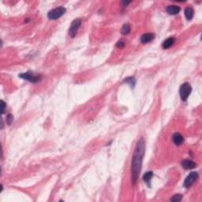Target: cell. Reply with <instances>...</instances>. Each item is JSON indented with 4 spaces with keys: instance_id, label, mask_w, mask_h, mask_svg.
I'll return each mask as SVG.
<instances>
[{
    "instance_id": "obj_18",
    "label": "cell",
    "mask_w": 202,
    "mask_h": 202,
    "mask_svg": "<svg viewBox=\"0 0 202 202\" xmlns=\"http://www.w3.org/2000/svg\"><path fill=\"white\" fill-rule=\"evenodd\" d=\"M116 46L118 47V48H123V47L125 46V43L123 41H119L116 44Z\"/></svg>"
},
{
    "instance_id": "obj_13",
    "label": "cell",
    "mask_w": 202,
    "mask_h": 202,
    "mask_svg": "<svg viewBox=\"0 0 202 202\" xmlns=\"http://www.w3.org/2000/svg\"><path fill=\"white\" fill-rule=\"evenodd\" d=\"M152 176H153V173L152 172H146L143 176V180L144 182H145V183H147L149 186H150V181H151Z\"/></svg>"
},
{
    "instance_id": "obj_9",
    "label": "cell",
    "mask_w": 202,
    "mask_h": 202,
    "mask_svg": "<svg viewBox=\"0 0 202 202\" xmlns=\"http://www.w3.org/2000/svg\"><path fill=\"white\" fill-rule=\"evenodd\" d=\"M154 38H155V35L153 33H145L141 36V42L142 44H147V43L151 42L152 40H153Z\"/></svg>"
},
{
    "instance_id": "obj_5",
    "label": "cell",
    "mask_w": 202,
    "mask_h": 202,
    "mask_svg": "<svg viewBox=\"0 0 202 202\" xmlns=\"http://www.w3.org/2000/svg\"><path fill=\"white\" fill-rule=\"evenodd\" d=\"M81 25V20L80 18H77V19H75L74 21H73L71 27H70V29H69V35L71 36V37L74 38L76 36Z\"/></svg>"
},
{
    "instance_id": "obj_19",
    "label": "cell",
    "mask_w": 202,
    "mask_h": 202,
    "mask_svg": "<svg viewBox=\"0 0 202 202\" xmlns=\"http://www.w3.org/2000/svg\"><path fill=\"white\" fill-rule=\"evenodd\" d=\"M1 103H2V114H3L5 113V110H6V107H7V105H6V103H4V101H1Z\"/></svg>"
},
{
    "instance_id": "obj_10",
    "label": "cell",
    "mask_w": 202,
    "mask_h": 202,
    "mask_svg": "<svg viewBox=\"0 0 202 202\" xmlns=\"http://www.w3.org/2000/svg\"><path fill=\"white\" fill-rule=\"evenodd\" d=\"M181 9L179 7L175 6V5H172V6H168L167 7V12L171 15H176L180 12Z\"/></svg>"
},
{
    "instance_id": "obj_11",
    "label": "cell",
    "mask_w": 202,
    "mask_h": 202,
    "mask_svg": "<svg viewBox=\"0 0 202 202\" xmlns=\"http://www.w3.org/2000/svg\"><path fill=\"white\" fill-rule=\"evenodd\" d=\"M175 38L169 37L168 39H167V40H165V41L163 43V45H162L163 48H164V49L170 48H171V47H172V45L175 44Z\"/></svg>"
},
{
    "instance_id": "obj_14",
    "label": "cell",
    "mask_w": 202,
    "mask_h": 202,
    "mask_svg": "<svg viewBox=\"0 0 202 202\" xmlns=\"http://www.w3.org/2000/svg\"><path fill=\"white\" fill-rule=\"evenodd\" d=\"M124 82H125V83H127L128 85H130V87L133 88H134V86L136 85V79H135L134 77H127V78L124 81Z\"/></svg>"
},
{
    "instance_id": "obj_7",
    "label": "cell",
    "mask_w": 202,
    "mask_h": 202,
    "mask_svg": "<svg viewBox=\"0 0 202 202\" xmlns=\"http://www.w3.org/2000/svg\"><path fill=\"white\" fill-rule=\"evenodd\" d=\"M172 140H173L174 144L175 145H182L184 142V137L181 135L179 133H175V134H173L172 136Z\"/></svg>"
},
{
    "instance_id": "obj_12",
    "label": "cell",
    "mask_w": 202,
    "mask_h": 202,
    "mask_svg": "<svg viewBox=\"0 0 202 202\" xmlns=\"http://www.w3.org/2000/svg\"><path fill=\"white\" fill-rule=\"evenodd\" d=\"M193 14H194V11H193V8H191V7H187V8H186V10H185V16H186L187 20H192Z\"/></svg>"
},
{
    "instance_id": "obj_1",
    "label": "cell",
    "mask_w": 202,
    "mask_h": 202,
    "mask_svg": "<svg viewBox=\"0 0 202 202\" xmlns=\"http://www.w3.org/2000/svg\"><path fill=\"white\" fill-rule=\"evenodd\" d=\"M145 140L141 137L139 139L136 145V149L134 150V156L132 158L131 163V177L132 182L135 184L137 182L139 175L141 172V166H142L143 157L145 156Z\"/></svg>"
},
{
    "instance_id": "obj_15",
    "label": "cell",
    "mask_w": 202,
    "mask_h": 202,
    "mask_svg": "<svg viewBox=\"0 0 202 202\" xmlns=\"http://www.w3.org/2000/svg\"><path fill=\"white\" fill-rule=\"evenodd\" d=\"M130 32V26L129 24H125L122 28L121 33L123 35H127Z\"/></svg>"
},
{
    "instance_id": "obj_16",
    "label": "cell",
    "mask_w": 202,
    "mask_h": 202,
    "mask_svg": "<svg viewBox=\"0 0 202 202\" xmlns=\"http://www.w3.org/2000/svg\"><path fill=\"white\" fill-rule=\"evenodd\" d=\"M182 195H181V194H176V195L173 196V197L171 198V201L179 202L182 201Z\"/></svg>"
},
{
    "instance_id": "obj_6",
    "label": "cell",
    "mask_w": 202,
    "mask_h": 202,
    "mask_svg": "<svg viewBox=\"0 0 202 202\" xmlns=\"http://www.w3.org/2000/svg\"><path fill=\"white\" fill-rule=\"evenodd\" d=\"M198 172H191L189 175L187 176L186 178L185 179L184 183H183L184 186L186 187V188H189V187H191L192 185H193L196 181L198 180Z\"/></svg>"
},
{
    "instance_id": "obj_4",
    "label": "cell",
    "mask_w": 202,
    "mask_h": 202,
    "mask_svg": "<svg viewBox=\"0 0 202 202\" xmlns=\"http://www.w3.org/2000/svg\"><path fill=\"white\" fill-rule=\"evenodd\" d=\"M19 77L22 78V79L27 80V81H30L32 83H36L38 81H40L41 79V76L38 74H34L33 73L27 72L24 73V74H21L19 75Z\"/></svg>"
},
{
    "instance_id": "obj_2",
    "label": "cell",
    "mask_w": 202,
    "mask_h": 202,
    "mask_svg": "<svg viewBox=\"0 0 202 202\" xmlns=\"http://www.w3.org/2000/svg\"><path fill=\"white\" fill-rule=\"evenodd\" d=\"M191 85L188 82L182 84V85H181L180 90H179V94H180L181 99H182V100L183 102H186L188 100V97H189V96L191 93Z\"/></svg>"
},
{
    "instance_id": "obj_17",
    "label": "cell",
    "mask_w": 202,
    "mask_h": 202,
    "mask_svg": "<svg viewBox=\"0 0 202 202\" xmlns=\"http://www.w3.org/2000/svg\"><path fill=\"white\" fill-rule=\"evenodd\" d=\"M13 115L11 114H8V116H7V123H8L9 125H10L11 123H13Z\"/></svg>"
},
{
    "instance_id": "obj_8",
    "label": "cell",
    "mask_w": 202,
    "mask_h": 202,
    "mask_svg": "<svg viewBox=\"0 0 202 202\" xmlns=\"http://www.w3.org/2000/svg\"><path fill=\"white\" fill-rule=\"evenodd\" d=\"M181 164L184 169H193L197 166L196 163L192 160H185L182 161Z\"/></svg>"
},
{
    "instance_id": "obj_3",
    "label": "cell",
    "mask_w": 202,
    "mask_h": 202,
    "mask_svg": "<svg viewBox=\"0 0 202 202\" xmlns=\"http://www.w3.org/2000/svg\"><path fill=\"white\" fill-rule=\"evenodd\" d=\"M65 13H66V8H64L63 7H59L49 11L48 17L50 20H57L61 18Z\"/></svg>"
}]
</instances>
